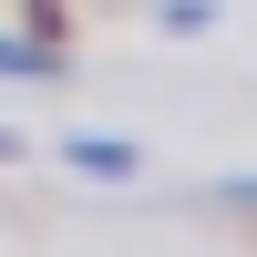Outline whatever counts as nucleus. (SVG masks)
I'll return each mask as SVG.
<instances>
[{
    "instance_id": "nucleus-1",
    "label": "nucleus",
    "mask_w": 257,
    "mask_h": 257,
    "mask_svg": "<svg viewBox=\"0 0 257 257\" xmlns=\"http://www.w3.org/2000/svg\"><path fill=\"white\" fill-rule=\"evenodd\" d=\"M62 155H72V165H82V175H93V185H123V175H134V165H144L134 144H113V134H72V144H62Z\"/></svg>"
},
{
    "instance_id": "nucleus-2",
    "label": "nucleus",
    "mask_w": 257,
    "mask_h": 257,
    "mask_svg": "<svg viewBox=\"0 0 257 257\" xmlns=\"http://www.w3.org/2000/svg\"><path fill=\"white\" fill-rule=\"evenodd\" d=\"M0 82H52V41H0Z\"/></svg>"
},
{
    "instance_id": "nucleus-3",
    "label": "nucleus",
    "mask_w": 257,
    "mask_h": 257,
    "mask_svg": "<svg viewBox=\"0 0 257 257\" xmlns=\"http://www.w3.org/2000/svg\"><path fill=\"white\" fill-rule=\"evenodd\" d=\"M155 21H165V31H206V21H216V0H165Z\"/></svg>"
},
{
    "instance_id": "nucleus-4",
    "label": "nucleus",
    "mask_w": 257,
    "mask_h": 257,
    "mask_svg": "<svg viewBox=\"0 0 257 257\" xmlns=\"http://www.w3.org/2000/svg\"><path fill=\"white\" fill-rule=\"evenodd\" d=\"M11 155H21V134H11V123H0V165H11Z\"/></svg>"
}]
</instances>
